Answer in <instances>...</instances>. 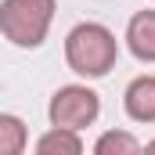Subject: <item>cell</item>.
<instances>
[{
    "label": "cell",
    "instance_id": "6da1fadb",
    "mask_svg": "<svg viewBox=\"0 0 155 155\" xmlns=\"http://www.w3.org/2000/svg\"><path fill=\"white\" fill-rule=\"evenodd\" d=\"M119 43L112 36V29H105L101 22H79L76 29H69L65 36V61L76 76L101 79L116 69Z\"/></svg>",
    "mask_w": 155,
    "mask_h": 155
},
{
    "label": "cell",
    "instance_id": "7a4b0ae2",
    "mask_svg": "<svg viewBox=\"0 0 155 155\" xmlns=\"http://www.w3.org/2000/svg\"><path fill=\"white\" fill-rule=\"evenodd\" d=\"M54 18V0H4L0 29L15 47H40Z\"/></svg>",
    "mask_w": 155,
    "mask_h": 155
},
{
    "label": "cell",
    "instance_id": "3957f363",
    "mask_svg": "<svg viewBox=\"0 0 155 155\" xmlns=\"http://www.w3.org/2000/svg\"><path fill=\"white\" fill-rule=\"evenodd\" d=\"M101 112V101L90 87H79V83H69L61 87L51 105H47V116H51V126H69V130H83L90 126Z\"/></svg>",
    "mask_w": 155,
    "mask_h": 155
},
{
    "label": "cell",
    "instance_id": "277c9868",
    "mask_svg": "<svg viewBox=\"0 0 155 155\" xmlns=\"http://www.w3.org/2000/svg\"><path fill=\"white\" fill-rule=\"evenodd\" d=\"M123 108L134 123H155V76L130 79V87L123 94Z\"/></svg>",
    "mask_w": 155,
    "mask_h": 155
},
{
    "label": "cell",
    "instance_id": "5b68a950",
    "mask_svg": "<svg viewBox=\"0 0 155 155\" xmlns=\"http://www.w3.org/2000/svg\"><path fill=\"white\" fill-rule=\"evenodd\" d=\"M126 47L137 61H155V11H137L126 25Z\"/></svg>",
    "mask_w": 155,
    "mask_h": 155
},
{
    "label": "cell",
    "instance_id": "8992f818",
    "mask_svg": "<svg viewBox=\"0 0 155 155\" xmlns=\"http://www.w3.org/2000/svg\"><path fill=\"white\" fill-rule=\"evenodd\" d=\"M79 152H83L79 130H69V126H51L36 141V155H79Z\"/></svg>",
    "mask_w": 155,
    "mask_h": 155
},
{
    "label": "cell",
    "instance_id": "52a82bcc",
    "mask_svg": "<svg viewBox=\"0 0 155 155\" xmlns=\"http://www.w3.org/2000/svg\"><path fill=\"white\" fill-rule=\"evenodd\" d=\"M22 148H25V126H22V119L4 112L0 116V155H22Z\"/></svg>",
    "mask_w": 155,
    "mask_h": 155
},
{
    "label": "cell",
    "instance_id": "ba28073f",
    "mask_svg": "<svg viewBox=\"0 0 155 155\" xmlns=\"http://www.w3.org/2000/svg\"><path fill=\"white\" fill-rule=\"evenodd\" d=\"M94 152L97 155H134V152H141V141L126 130H108V134L97 137Z\"/></svg>",
    "mask_w": 155,
    "mask_h": 155
},
{
    "label": "cell",
    "instance_id": "9c48e42d",
    "mask_svg": "<svg viewBox=\"0 0 155 155\" xmlns=\"http://www.w3.org/2000/svg\"><path fill=\"white\" fill-rule=\"evenodd\" d=\"M148 152H155V141H148Z\"/></svg>",
    "mask_w": 155,
    "mask_h": 155
}]
</instances>
